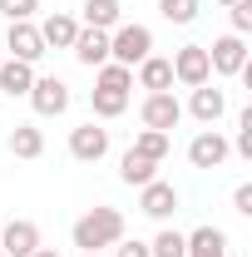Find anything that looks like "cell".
<instances>
[{
  "mask_svg": "<svg viewBox=\"0 0 252 257\" xmlns=\"http://www.w3.org/2000/svg\"><path fill=\"white\" fill-rule=\"evenodd\" d=\"M79 257H104V252H79Z\"/></svg>",
  "mask_w": 252,
  "mask_h": 257,
  "instance_id": "31",
  "label": "cell"
},
{
  "mask_svg": "<svg viewBox=\"0 0 252 257\" xmlns=\"http://www.w3.org/2000/svg\"><path fill=\"white\" fill-rule=\"evenodd\" d=\"M183 114H193L198 124L213 128L222 114H227V99H222V89H213V79H208V84H198V89H193V99H188V109H183Z\"/></svg>",
  "mask_w": 252,
  "mask_h": 257,
  "instance_id": "14",
  "label": "cell"
},
{
  "mask_svg": "<svg viewBox=\"0 0 252 257\" xmlns=\"http://www.w3.org/2000/svg\"><path fill=\"white\" fill-rule=\"evenodd\" d=\"M139 213H144V218H154V223L173 218V213H178V188H173V183H163V178L144 183V188H139Z\"/></svg>",
  "mask_w": 252,
  "mask_h": 257,
  "instance_id": "8",
  "label": "cell"
},
{
  "mask_svg": "<svg viewBox=\"0 0 252 257\" xmlns=\"http://www.w3.org/2000/svg\"><path fill=\"white\" fill-rule=\"evenodd\" d=\"M69 237H74L79 252H104V247H114L124 237V213L119 208H89L79 223L69 227Z\"/></svg>",
  "mask_w": 252,
  "mask_h": 257,
  "instance_id": "2",
  "label": "cell"
},
{
  "mask_svg": "<svg viewBox=\"0 0 252 257\" xmlns=\"http://www.w3.org/2000/svg\"><path fill=\"white\" fill-rule=\"evenodd\" d=\"M25 99L35 104V114H40V119H60L64 109H69V84L55 79V74H45V79L35 74V84H30V94H25Z\"/></svg>",
  "mask_w": 252,
  "mask_h": 257,
  "instance_id": "5",
  "label": "cell"
},
{
  "mask_svg": "<svg viewBox=\"0 0 252 257\" xmlns=\"http://www.w3.org/2000/svg\"><path fill=\"white\" fill-rule=\"evenodd\" d=\"M119 178H124L129 188H144V183H154V178H158V163H154V159H144V154H134V149H129L124 159H119Z\"/></svg>",
  "mask_w": 252,
  "mask_h": 257,
  "instance_id": "20",
  "label": "cell"
},
{
  "mask_svg": "<svg viewBox=\"0 0 252 257\" xmlns=\"http://www.w3.org/2000/svg\"><path fill=\"white\" fill-rule=\"evenodd\" d=\"M213 5H232V0H213Z\"/></svg>",
  "mask_w": 252,
  "mask_h": 257,
  "instance_id": "32",
  "label": "cell"
},
{
  "mask_svg": "<svg viewBox=\"0 0 252 257\" xmlns=\"http://www.w3.org/2000/svg\"><path fill=\"white\" fill-rule=\"evenodd\" d=\"M149 55H154V30H149V25H139V20L129 25V20H124V25L109 30V60H114V64L134 69V64L149 60Z\"/></svg>",
  "mask_w": 252,
  "mask_h": 257,
  "instance_id": "3",
  "label": "cell"
},
{
  "mask_svg": "<svg viewBox=\"0 0 252 257\" xmlns=\"http://www.w3.org/2000/svg\"><path fill=\"white\" fill-rule=\"evenodd\" d=\"M168 64H173V79H178V84H188V89H198V84H208V79H213L208 45H183Z\"/></svg>",
  "mask_w": 252,
  "mask_h": 257,
  "instance_id": "6",
  "label": "cell"
},
{
  "mask_svg": "<svg viewBox=\"0 0 252 257\" xmlns=\"http://www.w3.org/2000/svg\"><path fill=\"white\" fill-rule=\"evenodd\" d=\"M158 15L168 25H193L198 20V0H158Z\"/></svg>",
  "mask_w": 252,
  "mask_h": 257,
  "instance_id": "24",
  "label": "cell"
},
{
  "mask_svg": "<svg viewBox=\"0 0 252 257\" xmlns=\"http://www.w3.org/2000/svg\"><path fill=\"white\" fill-rule=\"evenodd\" d=\"M129 149H134V154H144V159H154V163H163V159H168V149H173V139H168V134H158V128H144Z\"/></svg>",
  "mask_w": 252,
  "mask_h": 257,
  "instance_id": "22",
  "label": "cell"
},
{
  "mask_svg": "<svg viewBox=\"0 0 252 257\" xmlns=\"http://www.w3.org/2000/svg\"><path fill=\"white\" fill-rule=\"evenodd\" d=\"M114 257H149V242H139V237H119V242H114Z\"/></svg>",
  "mask_w": 252,
  "mask_h": 257,
  "instance_id": "28",
  "label": "cell"
},
{
  "mask_svg": "<svg viewBox=\"0 0 252 257\" xmlns=\"http://www.w3.org/2000/svg\"><path fill=\"white\" fill-rule=\"evenodd\" d=\"M227 154H232V144L222 139L218 128H203V134L188 144V163H193V168H222Z\"/></svg>",
  "mask_w": 252,
  "mask_h": 257,
  "instance_id": "11",
  "label": "cell"
},
{
  "mask_svg": "<svg viewBox=\"0 0 252 257\" xmlns=\"http://www.w3.org/2000/svg\"><path fill=\"white\" fill-rule=\"evenodd\" d=\"M30 257H64V252H55V247H35Z\"/></svg>",
  "mask_w": 252,
  "mask_h": 257,
  "instance_id": "30",
  "label": "cell"
},
{
  "mask_svg": "<svg viewBox=\"0 0 252 257\" xmlns=\"http://www.w3.org/2000/svg\"><path fill=\"white\" fill-rule=\"evenodd\" d=\"M183 237H188L183 257H227V232L222 227H198V232H183Z\"/></svg>",
  "mask_w": 252,
  "mask_h": 257,
  "instance_id": "18",
  "label": "cell"
},
{
  "mask_svg": "<svg viewBox=\"0 0 252 257\" xmlns=\"http://www.w3.org/2000/svg\"><path fill=\"white\" fill-rule=\"evenodd\" d=\"M129 89H134V69H124V64H99L94 74V94H89V104H94V119H119L129 109Z\"/></svg>",
  "mask_w": 252,
  "mask_h": 257,
  "instance_id": "1",
  "label": "cell"
},
{
  "mask_svg": "<svg viewBox=\"0 0 252 257\" xmlns=\"http://www.w3.org/2000/svg\"><path fill=\"white\" fill-rule=\"evenodd\" d=\"M74 35H79V20H74V15H64V10H55V15H45V20H40V40H45V50H69V45H74Z\"/></svg>",
  "mask_w": 252,
  "mask_h": 257,
  "instance_id": "15",
  "label": "cell"
},
{
  "mask_svg": "<svg viewBox=\"0 0 252 257\" xmlns=\"http://www.w3.org/2000/svg\"><path fill=\"white\" fill-rule=\"evenodd\" d=\"M232 149H237L242 159H252V109L237 114V139H232Z\"/></svg>",
  "mask_w": 252,
  "mask_h": 257,
  "instance_id": "25",
  "label": "cell"
},
{
  "mask_svg": "<svg viewBox=\"0 0 252 257\" xmlns=\"http://www.w3.org/2000/svg\"><path fill=\"white\" fill-rule=\"evenodd\" d=\"M30 84H35V64H25V60H0V94L25 99V94H30Z\"/></svg>",
  "mask_w": 252,
  "mask_h": 257,
  "instance_id": "16",
  "label": "cell"
},
{
  "mask_svg": "<svg viewBox=\"0 0 252 257\" xmlns=\"http://www.w3.org/2000/svg\"><path fill=\"white\" fill-rule=\"evenodd\" d=\"M139 119H144V128L173 134V128L183 124V104L173 99V89H158V94H144V104H139Z\"/></svg>",
  "mask_w": 252,
  "mask_h": 257,
  "instance_id": "4",
  "label": "cell"
},
{
  "mask_svg": "<svg viewBox=\"0 0 252 257\" xmlns=\"http://www.w3.org/2000/svg\"><path fill=\"white\" fill-rule=\"evenodd\" d=\"M232 208H237L242 218H252V183H237V188H232Z\"/></svg>",
  "mask_w": 252,
  "mask_h": 257,
  "instance_id": "29",
  "label": "cell"
},
{
  "mask_svg": "<svg viewBox=\"0 0 252 257\" xmlns=\"http://www.w3.org/2000/svg\"><path fill=\"white\" fill-rule=\"evenodd\" d=\"M0 257H5V252H0Z\"/></svg>",
  "mask_w": 252,
  "mask_h": 257,
  "instance_id": "34",
  "label": "cell"
},
{
  "mask_svg": "<svg viewBox=\"0 0 252 257\" xmlns=\"http://www.w3.org/2000/svg\"><path fill=\"white\" fill-rule=\"evenodd\" d=\"M5 45H10V60H25V64H35L45 55V40H40V25L35 20H10Z\"/></svg>",
  "mask_w": 252,
  "mask_h": 257,
  "instance_id": "10",
  "label": "cell"
},
{
  "mask_svg": "<svg viewBox=\"0 0 252 257\" xmlns=\"http://www.w3.org/2000/svg\"><path fill=\"white\" fill-rule=\"evenodd\" d=\"M183 252H188V237L173 232V227H163L154 242H149V257H183Z\"/></svg>",
  "mask_w": 252,
  "mask_h": 257,
  "instance_id": "23",
  "label": "cell"
},
{
  "mask_svg": "<svg viewBox=\"0 0 252 257\" xmlns=\"http://www.w3.org/2000/svg\"><path fill=\"white\" fill-rule=\"evenodd\" d=\"M35 247H40V227L30 218H15V223L0 227V252L5 257H30Z\"/></svg>",
  "mask_w": 252,
  "mask_h": 257,
  "instance_id": "12",
  "label": "cell"
},
{
  "mask_svg": "<svg viewBox=\"0 0 252 257\" xmlns=\"http://www.w3.org/2000/svg\"><path fill=\"white\" fill-rule=\"evenodd\" d=\"M134 69H139V89H149V94L173 89V64L163 60V55H149V60H139Z\"/></svg>",
  "mask_w": 252,
  "mask_h": 257,
  "instance_id": "17",
  "label": "cell"
},
{
  "mask_svg": "<svg viewBox=\"0 0 252 257\" xmlns=\"http://www.w3.org/2000/svg\"><path fill=\"white\" fill-rule=\"evenodd\" d=\"M10 154H15V159H40V154H45V134L35 124H15L10 128Z\"/></svg>",
  "mask_w": 252,
  "mask_h": 257,
  "instance_id": "21",
  "label": "cell"
},
{
  "mask_svg": "<svg viewBox=\"0 0 252 257\" xmlns=\"http://www.w3.org/2000/svg\"><path fill=\"white\" fill-rule=\"evenodd\" d=\"M69 154H74L79 163H99L104 154H109V128L94 124V119L79 124V128H69Z\"/></svg>",
  "mask_w": 252,
  "mask_h": 257,
  "instance_id": "7",
  "label": "cell"
},
{
  "mask_svg": "<svg viewBox=\"0 0 252 257\" xmlns=\"http://www.w3.org/2000/svg\"><path fill=\"white\" fill-rule=\"evenodd\" d=\"M208 64H213V74H237L242 64H247V40L242 35H222V40H213L208 45Z\"/></svg>",
  "mask_w": 252,
  "mask_h": 257,
  "instance_id": "9",
  "label": "cell"
},
{
  "mask_svg": "<svg viewBox=\"0 0 252 257\" xmlns=\"http://www.w3.org/2000/svg\"><path fill=\"white\" fill-rule=\"evenodd\" d=\"M79 10H84V25H89V30H114V25H124V5H119V0H84Z\"/></svg>",
  "mask_w": 252,
  "mask_h": 257,
  "instance_id": "19",
  "label": "cell"
},
{
  "mask_svg": "<svg viewBox=\"0 0 252 257\" xmlns=\"http://www.w3.org/2000/svg\"><path fill=\"white\" fill-rule=\"evenodd\" d=\"M74 60L84 64V69H99V64H109V30H89V25H79L74 35Z\"/></svg>",
  "mask_w": 252,
  "mask_h": 257,
  "instance_id": "13",
  "label": "cell"
},
{
  "mask_svg": "<svg viewBox=\"0 0 252 257\" xmlns=\"http://www.w3.org/2000/svg\"><path fill=\"white\" fill-rule=\"evenodd\" d=\"M232 35H247L252 30V0H232Z\"/></svg>",
  "mask_w": 252,
  "mask_h": 257,
  "instance_id": "27",
  "label": "cell"
},
{
  "mask_svg": "<svg viewBox=\"0 0 252 257\" xmlns=\"http://www.w3.org/2000/svg\"><path fill=\"white\" fill-rule=\"evenodd\" d=\"M0 227H5V218H0Z\"/></svg>",
  "mask_w": 252,
  "mask_h": 257,
  "instance_id": "33",
  "label": "cell"
},
{
  "mask_svg": "<svg viewBox=\"0 0 252 257\" xmlns=\"http://www.w3.org/2000/svg\"><path fill=\"white\" fill-rule=\"evenodd\" d=\"M35 10H40V0H0V15L5 20H30Z\"/></svg>",
  "mask_w": 252,
  "mask_h": 257,
  "instance_id": "26",
  "label": "cell"
}]
</instances>
